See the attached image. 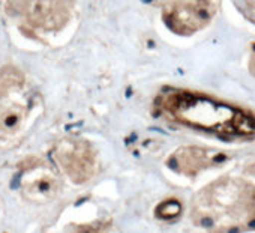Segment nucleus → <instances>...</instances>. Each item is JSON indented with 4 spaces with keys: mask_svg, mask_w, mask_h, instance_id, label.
Segmentation results:
<instances>
[{
    "mask_svg": "<svg viewBox=\"0 0 255 233\" xmlns=\"http://www.w3.org/2000/svg\"><path fill=\"white\" fill-rule=\"evenodd\" d=\"M168 110L183 122L213 131L248 134L255 130V124L246 116L213 101L191 95L171 96Z\"/></svg>",
    "mask_w": 255,
    "mask_h": 233,
    "instance_id": "obj_1",
    "label": "nucleus"
},
{
    "mask_svg": "<svg viewBox=\"0 0 255 233\" xmlns=\"http://www.w3.org/2000/svg\"><path fill=\"white\" fill-rule=\"evenodd\" d=\"M59 164L72 179H87L92 170V157L84 143H60L57 148Z\"/></svg>",
    "mask_w": 255,
    "mask_h": 233,
    "instance_id": "obj_5",
    "label": "nucleus"
},
{
    "mask_svg": "<svg viewBox=\"0 0 255 233\" xmlns=\"http://www.w3.org/2000/svg\"><path fill=\"white\" fill-rule=\"evenodd\" d=\"M21 188L24 196L32 202H48L51 200L60 188L59 179L54 175L53 170H50L47 166L38 164L33 167H29L21 175Z\"/></svg>",
    "mask_w": 255,
    "mask_h": 233,
    "instance_id": "obj_4",
    "label": "nucleus"
},
{
    "mask_svg": "<svg viewBox=\"0 0 255 233\" xmlns=\"http://www.w3.org/2000/svg\"><path fill=\"white\" fill-rule=\"evenodd\" d=\"M9 9L29 29L51 32L69 20L72 0H9Z\"/></svg>",
    "mask_w": 255,
    "mask_h": 233,
    "instance_id": "obj_2",
    "label": "nucleus"
},
{
    "mask_svg": "<svg viewBox=\"0 0 255 233\" xmlns=\"http://www.w3.org/2000/svg\"><path fill=\"white\" fill-rule=\"evenodd\" d=\"M24 80L14 71H0V131L14 133L29 111Z\"/></svg>",
    "mask_w": 255,
    "mask_h": 233,
    "instance_id": "obj_3",
    "label": "nucleus"
}]
</instances>
